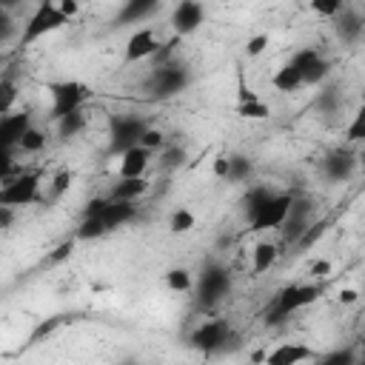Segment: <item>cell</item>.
<instances>
[{
    "mask_svg": "<svg viewBox=\"0 0 365 365\" xmlns=\"http://www.w3.org/2000/svg\"><path fill=\"white\" fill-rule=\"evenodd\" d=\"M188 345L200 354H225L240 345V336L225 319H205L188 334Z\"/></svg>",
    "mask_w": 365,
    "mask_h": 365,
    "instance_id": "cell-1",
    "label": "cell"
},
{
    "mask_svg": "<svg viewBox=\"0 0 365 365\" xmlns=\"http://www.w3.org/2000/svg\"><path fill=\"white\" fill-rule=\"evenodd\" d=\"M188 86H191V68L177 60L151 68V74L145 80V91L151 100H171V97L182 94Z\"/></svg>",
    "mask_w": 365,
    "mask_h": 365,
    "instance_id": "cell-2",
    "label": "cell"
},
{
    "mask_svg": "<svg viewBox=\"0 0 365 365\" xmlns=\"http://www.w3.org/2000/svg\"><path fill=\"white\" fill-rule=\"evenodd\" d=\"M319 294H322V285H319V282H291V285H285V288L274 297V302H271V308H268V314H265V322H268V325L282 322L285 317H291V314H297L299 308L311 305Z\"/></svg>",
    "mask_w": 365,
    "mask_h": 365,
    "instance_id": "cell-3",
    "label": "cell"
},
{
    "mask_svg": "<svg viewBox=\"0 0 365 365\" xmlns=\"http://www.w3.org/2000/svg\"><path fill=\"white\" fill-rule=\"evenodd\" d=\"M231 294V271L220 262H208L194 285V297H197V308L200 311H211L214 305H220L225 297Z\"/></svg>",
    "mask_w": 365,
    "mask_h": 365,
    "instance_id": "cell-4",
    "label": "cell"
},
{
    "mask_svg": "<svg viewBox=\"0 0 365 365\" xmlns=\"http://www.w3.org/2000/svg\"><path fill=\"white\" fill-rule=\"evenodd\" d=\"M66 23H68V17L60 11L57 0H40V3H37V9H34V11L29 14V20L23 23L20 46L26 48V46L37 43L40 37H46V34H51V31L63 29Z\"/></svg>",
    "mask_w": 365,
    "mask_h": 365,
    "instance_id": "cell-5",
    "label": "cell"
},
{
    "mask_svg": "<svg viewBox=\"0 0 365 365\" xmlns=\"http://www.w3.org/2000/svg\"><path fill=\"white\" fill-rule=\"evenodd\" d=\"M148 123L137 114H114L108 123V154H123L140 145Z\"/></svg>",
    "mask_w": 365,
    "mask_h": 365,
    "instance_id": "cell-6",
    "label": "cell"
},
{
    "mask_svg": "<svg viewBox=\"0 0 365 365\" xmlns=\"http://www.w3.org/2000/svg\"><path fill=\"white\" fill-rule=\"evenodd\" d=\"M40 180H43L40 171H20L17 177L3 180V188H0V205L20 208V205H31V202H37V200H40Z\"/></svg>",
    "mask_w": 365,
    "mask_h": 365,
    "instance_id": "cell-7",
    "label": "cell"
},
{
    "mask_svg": "<svg viewBox=\"0 0 365 365\" xmlns=\"http://www.w3.org/2000/svg\"><path fill=\"white\" fill-rule=\"evenodd\" d=\"M48 91H51V120H60L68 111L83 108V103L91 97V88L86 83H80V80H57V83H48Z\"/></svg>",
    "mask_w": 365,
    "mask_h": 365,
    "instance_id": "cell-8",
    "label": "cell"
},
{
    "mask_svg": "<svg viewBox=\"0 0 365 365\" xmlns=\"http://www.w3.org/2000/svg\"><path fill=\"white\" fill-rule=\"evenodd\" d=\"M291 202H294V194H288V191H274L251 217H248V222H251V231H268V228H279L282 222H285V217H288V211H291Z\"/></svg>",
    "mask_w": 365,
    "mask_h": 365,
    "instance_id": "cell-9",
    "label": "cell"
},
{
    "mask_svg": "<svg viewBox=\"0 0 365 365\" xmlns=\"http://www.w3.org/2000/svg\"><path fill=\"white\" fill-rule=\"evenodd\" d=\"M359 165V154L351 151V148H334L322 157V174L328 182H345L354 177Z\"/></svg>",
    "mask_w": 365,
    "mask_h": 365,
    "instance_id": "cell-10",
    "label": "cell"
},
{
    "mask_svg": "<svg viewBox=\"0 0 365 365\" xmlns=\"http://www.w3.org/2000/svg\"><path fill=\"white\" fill-rule=\"evenodd\" d=\"M202 23H205V9H202L200 0H180L171 11V29H174L177 37L194 34Z\"/></svg>",
    "mask_w": 365,
    "mask_h": 365,
    "instance_id": "cell-11",
    "label": "cell"
},
{
    "mask_svg": "<svg viewBox=\"0 0 365 365\" xmlns=\"http://www.w3.org/2000/svg\"><path fill=\"white\" fill-rule=\"evenodd\" d=\"M331 20H334V34H336L339 43L354 46V43H359L365 37V14H359L356 9H345L342 6Z\"/></svg>",
    "mask_w": 365,
    "mask_h": 365,
    "instance_id": "cell-12",
    "label": "cell"
},
{
    "mask_svg": "<svg viewBox=\"0 0 365 365\" xmlns=\"http://www.w3.org/2000/svg\"><path fill=\"white\" fill-rule=\"evenodd\" d=\"M311 217H314V205H311V200H294V202H291V211H288V217H285V222L279 225L285 242H299L302 234L308 231V225L314 222Z\"/></svg>",
    "mask_w": 365,
    "mask_h": 365,
    "instance_id": "cell-13",
    "label": "cell"
},
{
    "mask_svg": "<svg viewBox=\"0 0 365 365\" xmlns=\"http://www.w3.org/2000/svg\"><path fill=\"white\" fill-rule=\"evenodd\" d=\"M160 40L154 34V29H137L131 31V37L125 40V48H123V63H137V60H145L157 51Z\"/></svg>",
    "mask_w": 365,
    "mask_h": 365,
    "instance_id": "cell-14",
    "label": "cell"
},
{
    "mask_svg": "<svg viewBox=\"0 0 365 365\" xmlns=\"http://www.w3.org/2000/svg\"><path fill=\"white\" fill-rule=\"evenodd\" d=\"M163 0H123L120 11L111 17V26L114 29H123V26H134V23H143L145 17H151L157 9H160Z\"/></svg>",
    "mask_w": 365,
    "mask_h": 365,
    "instance_id": "cell-15",
    "label": "cell"
},
{
    "mask_svg": "<svg viewBox=\"0 0 365 365\" xmlns=\"http://www.w3.org/2000/svg\"><path fill=\"white\" fill-rule=\"evenodd\" d=\"M34 123H31V114L23 108V111H17V114H3V120H0V145L3 148H17V143H20V137L31 128Z\"/></svg>",
    "mask_w": 365,
    "mask_h": 365,
    "instance_id": "cell-16",
    "label": "cell"
},
{
    "mask_svg": "<svg viewBox=\"0 0 365 365\" xmlns=\"http://www.w3.org/2000/svg\"><path fill=\"white\" fill-rule=\"evenodd\" d=\"M319 354H314L308 345H299V342H285L274 351L265 354V362L268 365H297V362H305V359H317Z\"/></svg>",
    "mask_w": 365,
    "mask_h": 365,
    "instance_id": "cell-17",
    "label": "cell"
},
{
    "mask_svg": "<svg viewBox=\"0 0 365 365\" xmlns=\"http://www.w3.org/2000/svg\"><path fill=\"white\" fill-rule=\"evenodd\" d=\"M151 148L134 145L120 154V177H145V168L151 165Z\"/></svg>",
    "mask_w": 365,
    "mask_h": 365,
    "instance_id": "cell-18",
    "label": "cell"
},
{
    "mask_svg": "<svg viewBox=\"0 0 365 365\" xmlns=\"http://www.w3.org/2000/svg\"><path fill=\"white\" fill-rule=\"evenodd\" d=\"M134 217H137V205H134L131 200H111V197H108V205H106V211H103V222H106L108 231L123 228V225L131 222Z\"/></svg>",
    "mask_w": 365,
    "mask_h": 365,
    "instance_id": "cell-19",
    "label": "cell"
},
{
    "mask_svg": "<svg viewBox=\"0 0 365 365\" xmlns=\"http://www.w3.org/2000/svg\"><path fill=\"white\" fill-rule=\"evenodd\" d=\"M148 191V180L145 177H120L114 185H111V200H131L137 202L143 194Z\"/></svg>",
    "mask_w": 365,
    "mask_h": 365,
    "instance_id": "cell-20",
    "label": "cell"
},
{
    "mask_svg": "<svg viewBox=\"0 0 365 365\" xmlns=\"http://www.w3.org/2000/svg\"><path fill=\"white\" fill-rule=\"evenodd\" d=\"M277 257H279V248L274 245V242H268V240H262V242H257L254 245V251H251V259H254V274H265L274 262H277Z\"/></svg>",
    "mask_w": 365,
    "mask_h": 365,
    "instance_id": "cell-21",
    "label": "cell"
},
{
    "mask_svg": "<svg viewBox=\"0 0 365 365\" xmlns=\"http://www.w3.org/2000/svg\"><path fill=\"white\" fill-rule=\"evenodd\" d=\"M271 83H274V88H277V91H297V88H302V86H305L302 74H299L291 63H285L282 68H277V71H274V77H271Z\"/></svg>",
    "mask_w": 365,
    "mask_h": 365,
    "instance_id": "cell-22",
    "label": "cell"
},
{
    "mask_svg": "<svg viewBox=\"0 0 365 365\" xmlns=\"http://www.w3.org/2000/svg\"><path fill=\"white\" fill-rule=\"evenodd\" d=\"M54 123H57V137L60 140H71L86 128V114H83V108H77V111H68L66 117H60Z\"/></svg>",
    "mask_w": 365,
    "mask_h": 365,
    "instance_id": "cell-23",
    "label": "cell"
},
{
    "mask_svg": "<svg viewBox=\"0 0 365 365\" xmlns=\"http://www.w3.org/2000/svg\"><path fill=\"white\" fill-rule=\"evenodd\" d=\"M254 174V163L245 154H228V182H245Z\"/></svg>",
    "mask_w": 365,
    "mask_h": 365,
    "instance_id": "cell-24",
    "label": "cell"
},
{
    "mask_svg": "<svg viewBox=\"0 0 365 365\" xmlns=\"http://www.w3.org/2000/svg\"><path fill=\"white\" fill-rule=\"evenodd\" d=\"M106 234H108V228H106L103 217H83L74 231V240H100Z\"/></svg>",
    "mask_w": 365,
    "mask_h": 365,
    "instance_id": "cell-25",
    "label": "cell"
},
{
    "mask_svg": "<svg viewBox=\"0 0 365 365\" xmlns=\"http://www.w3.org/2000/svg\"><path fill=\"white\" fill-rule=\"evenodd\" d=\"M234 114L242 117V120H265V117L271 114V108H268L259 97H251V100H245V103H237V106H234Z\"/></svg>",
    "mask_w": 365,
    "mask_h": 365,
    "instance_id": "cell-26",
    "label": "cell"
},
{
    "mask_svg": "<svg viewBox=\"0 0 365 365\" xmlns=\"http://www.w3.org/2000/svg\"><path fill=\"white\" fill-rule=\"evenodd\" d=\"M46 131L43 128H37V125H31L23 137H20V143H17V148L23 151V154H37V151H43L46 148Z\"/></svg>",
    "mask_w": 365,
    "mask_h": 365,
    "instance_id": "cell-27",
    "label": "cell"
},
{
    "mask_svg": "<svg viewBox=\"0 0 365 365\" xmlns=\"http://www.w3.org/2000/svg\"><path fill=\"white\" fill-rule=\"evenodd\" d=\"M165 285L174 291V294H185L194 288V279H191V271L188 268H168L165 271Z\"/></svg>",
    "mask_w": 365,
    "mask_h": 365,
    "instance_id": "cell-28",
    "label": "cell"
},
{
    "mask_svg": "<svg viewBox=\"0 0 365 365\" xmlns=\"http://www.w3.org/2000/svg\"><path fill=\"white\" fill-rule=\"evenodd\" d=\"M328 74H331V60L319 54V57L302 71V80H305V86H317V83H322Z\"/></svg>",
    "mask_w": 365,
    "mask_h": 365,
    "instance_id": "cell-29",
    "label": "cell"
},
{
    "mask_svg": "<svg viewBox=\"0 0 365 365\" xmlns=\"http://www.w3.org/2000/svg\"><path fill=\"white\" fill-rule=\"evenodd\" d=\"M314 108L319 114H336V108H339V88H334V86L322 88L317 94V100H314Z\"/></svg>",
    "mask_w": 365,
    "mask_h": 365,
    "instance_id": "cell-30",
    "label": "cell"
},
{
    "mask_svg": "<svg viewBox=\"0 0 365 365\" xmlns=\"http://www.w3.org/2000/svg\"><path fill=\"white\" fill-rule=\"evenodd\" d=\"M66 319H68L66 314H54V317L43 319V322H40V325H37V328L31 331V336H29V345H37V342H40L43 336H51V334H54V331H57V328H60V325H63Z\"/></svg>",
    "mask_w": 365,
    "mask_h": 365,
    "instance_id": "cell-31",
    "label": "cell"
},
{
    "mask_svg": "<svg viewBox=\"0 0 365 365\" xmlns=\"http://www.w3.org/2000/svg\"><path fill=\"white\" fill-rule=\"evenodd\" d=\"M194 214L188 211V208H177V211H171V217H168V228H171V234H188L191 228H194Z\"/></svg>",
    "mask_w": 365,
    "mask_h": 365,
    "instance_id": "cell-32",
    "label": "cell"
},
{
    "mask_svg": "<svg viewBox=\"0 0 365 365\" xmlns=\"http://www.w3.org/2000/svg\"><path fill=\"white\" fill-rule=\"evenodd\" d=\"M185 163V148L182 145H165L163 154H160V168L163 171H174Z\"/></svg>",
    "mask_w": 365,
    "mask_h": 365,
    "instance_id": "cell-33",
    "label": "cell"
},
{
    "mask_svg": "<svg viewBox=\"0 0 365 365\" xmlns=\"http://www.w3.org/2000/svg\"><path fill=\"white\" fill-rule=\"evenodd\" d=\"M177 43H180V37H177V34H174L171 40L160 43V46H157V51L151 54V68H157V66H165V63H171V60H174V54H177Z\"/></svg>",
    "mask_w": 365,
    "mask_h": 365,
    "instance_id": "cell-34",
    "label": "cell"
},
{
    "mask_svg": "<svg viewBox=\"0 0 365 365\" xmlns=\"http://www.w3.org/2000/svg\"><path fill=\"white\" fill-rule=\"evenodd\" d=\"M271 194H274V188H268V185H254V188L245 194V200H242V202H245V217H251Z\"/></svg>",
    "mask_w": 365,
    "mask_h": 365,
    "instance_id": "cell-35",
    "label": "cell"
},
{
    "mask_svg": "<svg viewBox=\"0 0 365 365\" xmlns=\"http://www.w3.org/2000/svg\"><path fill=\"white\" fill-rule=\"evenodd\" d=\"M345 140H348V143H362V140H365V103L356 108L354 120L348 123V128H345Z\"/></svg>",
    "mask_w": 365,
    "mask_h": 365,
    "instance_id": "cell-36",
    "label": "cell"
},
{
    "mask_svg": "<svg viewBox=\"0 0 365 365\" xmlns=\"http://www.w3.org/2000/svg\"><path fill=\"white\" fill-rule=\"evenodd\" d=\"M322 365H354L356 362V354L351 348H339V351H331V354H322L317 356Z\"/></svg>",
    "mask_w": 365,
    "mask_h": 365,
    "instance_id": "cell-37",
    "label": "cell"
},
{
    "mask_svg": "<svg viewBox=\"0 0 365 365\" xmlns=\"http://www.w3.org/2000/svg\"><path fill=\"white\" fill-rule=\"evenodd\" d=\"M325 231H328V220H317V222H311V225H308V231L302 234V240H299L297 245H299V248H311V245H314Z\"/></svg>",
    "mask_w": 365,
    "mask_h": 365,
    "instance_id": "cell-38",
    "label": "cell"
},
{
    "mask_svg": "<svg viewBox=\"0 0 365 365\" xmlns=\"http://www.w3.org/2000/svg\"><path fill=\"white\" fill-rule=\"evenodd\" d=\"M71 182H74V171H68V168L57 171V174L51 177V197H60V194H66V191L71 188Z\"/></svg>",
    "mask_w": 365,
    "mask_h": 365,
    "instance_id": "cell-39",
    "label": "cell"
},
{
    "mask_svg": "<svg viewBox=\"0 0 365 365\" xmlns=\"http://www.w3.org/2000/svg\"><path fill=\"white\" fill-rule=\"evenodd\" d=\"M311 11L319 14V17H334L339 9H342V0H308Z\"/></svg>",
    "mask_w": 365,
    "mask_h": 365,
    "instance_id": "cell-40",
    "label": "cell"
},
{
    "mask_svg": "<svg viewBox=\"0 0 365 365\" xmlns=\"http://www.w3.org/2000/svg\"><path fill=\"white\" fill-rule=\"evenodd\" d=\"M317 57H319V51H317V48H299V51H297V54H294L288 63H291V66H294V68L302 74V71H305V68H308V66H311Z\"/></svg>",
    "mask_w": 365,
    "mask_h": 365,
    "instance_id": "cell-41",
    "label": "cell"
},
{
    "mask_svg": "<svg viewBox=\"0 0 365 365\" xmlns=\"http://www.w3.org/2000/svg\"><path fill=\"white\" fill-rule=\"evenodd\" d=\"M140 145H145V148H151V151H160V148H165V134L160 131V128H145V134H143V140H140Z\"/></svg>",
    "mask_w": 365,
    "mask_h": 365,
    "instance_id": "cell-42",
    "label": "cell"
},
{
    "mask_svg": "<svg viewBox=\"0 0 365 365\" xmlns=\"http://www.w3.org/2000/svg\"><path fill=\"white\" fill-rule=\"evenodd\" d=\"M268 34H254V37H248V43H245V54L248 57H259L265 48H268Z\"/></svg>",
    "mask_w": 365,
    "mask_h": 365,
    "instance_id": "cell-43",
    "label": "cell"
},
{
    "mask_svg": "<svg viewBox=\"0 0 365 365\" xmlns=\"http://www.w3.org/2000/svg\"><path fill=\"white\" fill-rule=\"evenodd\" d=\"M106 205H108V197H91V200L83 205V217H103Z\"/></svg>",
    "mask_w": 365,
    "mask_h": 365,
    "instance_id": "cell-44",
    "label": "cell"
},
{
    "mask_svg": "<svg viewBox=\"0 0 365 365\" xmlns=\"http://www.w3.org/2000/svg\"><path fill=\"white\" fill-rule=\"evenodd\" d=\"M14 34V23H11V11H3L0 9V40L6 43L9 37Z\"/></svg>",
    "mask_w": 365,
    "mask_h": 365,
    "instance_id": "cell-45",
    "label": "cell"
},
{
    "mask_svg": "<svg viewBox=\"0 0 365 365\" xmlns=\"http://www.w3.org/2000/svg\"><path fill=\"white\" fill-rule=\"evenodd\" d=\"M0 91H3V106H0V108H3V114H9V108H11V103H14V83L6 77L3 86H0Z\"/></svg>",
    "mask_w": 365,
    "mask_h": 365,
    "instance_id": "cell-46",
    "label": "cell"
},
{
    "mask_svg": "<svg viewBox=\"0 0 365 365\" xmlns=\"http://www.w3.org/2000/svg\"><path fill=\"white\" fill-rule=\"evenodd\" d=\"M211 171H214L217 180H228V154H217Z\"/></svg>",
    "mask_w": 365,
    "mask_h": 365,
    "instance_id": "cell-47",
    "label": "cell"
},
{
    "mask_svg": "<svg viewBox=\"0 0 365 365\" xmlns=\"http://www.w3.org/2000/svg\"><path fill=\"white\" fill-rule=\"evenodd\" d=\"M71 251H74V240H66V242H60V245L54 248V254L48 257V262H60V259L71 257Z\"/></svg>",
    "mask_w": 365,
    "mask_h": 365,
    "instance_id": "cell-48",
    "label": "cell"
},
{
    "mask_svg": "<svg viewBox=\"0 0 365 365\" xmlns=\"http://www.w3.org/2000/svg\"><path fill=\"white\" fill-rule=\"evenodd\" d=\"M328 274H331V262H328V259H317V262H311V277L322 279V277H328Z\"/></svg>",
    "mask_w": 365,
    "mask_h": 365,
    "instance_id": "cell-49",
    "label": "cell"
},
{
    "mask_svg": "<svg viewBox=\"0 0 365 365\" xmlns=\"http://www.w3.org/2000/svg\"><path fill=\"white\" fill-rule=\"evenodd\" d=\"M57 6H60V11H63L68 20H71V17L80 11V3H77V0H57Z\"/></svg>",
    "mask_w": 365,
    "mask_h": 365,
    "instance_id": "cell-50",
    "label": "cell"
},
{
    "mask_svg": "<svg viewBox=\"0 0 365 365\" xmlns=\"http://www.w3.org/2000/svg\"><path fill=\"white\" fill-rule=\"evenodd\" d=\"M336 299H339V302H342V305H354V302H356V299H359V291H356V288H342V291H339V297H336Z\"/></svg>",
    "mask_w": 365,
    "mask_h": 365,
    "instance_id": "cell-51",
    "label": "cell"
},
{
    "mask_svg": "<svg viewBox=\"0 0 365 365\" xmlns=\"http://www.w3.org/2000/svg\"><path fill=\"white\" fill-rule=\"evenodd\" d=\"M20 3H23V0H0V9H3V11H11V9H17Z\"/></svg>",
    "mask_w": 365,
    "mask_h": 365,
    "instance_id": "cell-52",
    "label": "cell"
},
{
    "mask_svg": "<svg viewBox=\"0 0 365 365\" xmlns=\"http://www.w3.org/2000/svg\"><path fill=\"white\" fill-rule=\"evenodd\" d=\"M359 165H362V168H365V148H362V151H359Z\"/></svg>",
    "mask_w": 365,
    "mask_h": 365,
    "instance_id": "cell-53",
    "label": "cell"
},
{
    "mask_svg": "<svg viewBox=\"0 0 365 365\" xmlns=\"http://www.w3.org/2000/svg\"><path fill=\"white\" fill-rule=\"evenodd\" d=\"M362 362H365V345H362Z\"/></svg>",
    "mask_w": 365,
    "mask_h": 365,
    "instance_id": "cell-54",
    "label": "cell"
}]
</instances>
